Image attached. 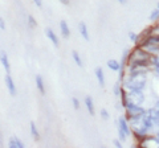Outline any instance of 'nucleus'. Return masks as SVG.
<instances>
[{
    "label": "nucleus",
    "mask_w": 159,
    "mask_h": 148,
    "mask_svg": "<svg viewBox=\"0 0 159 148\" xmlns=\"http://www.w3.org/2000/svg\"><path fill=\"white\" fill-rule=\"evenodd\" d=\"M72 56H73V60H74V62H76V65H78L80 67H82V60H81V57H80V54H78V52H76V50H73V53H72Z\"/></svg>",
    "instance_id": "nucleus-17"
},
{
    "label": "nucleus",
    "mask_w": 159,
    "mask_h": 148,
    "mask_svg": "<svg viewBox=\"0 0 159 148\" xmlns=\"http://www.w3.org/2000/svg\"><path fill=\"white\" fill-rule=\"evenodd\" d=\"M85 106L88 108L89 114H90L92 116L96 115V108H94V103H93V98L92 97H85Z\"/></svg>",
    "instance_id": "nucleus-12"
},
{
    "label": "nucleus",
    "mask_w": 159,
    "mask_h": 148,
    "mask_svg": "<svg viewBox=\"0 0 159 148\" xmlns=\"http://www.w3.org/2000/svg\"><path fill=\"white\" fill-rule=\"evenodd\" d=\"M33 3L36 4L39 8H43V2H41V0H33Z\"/></svg>",
    "instance_id": "nucleus-25"
},
{
    "label": "nucleus",
    "mask_w": 159,
    "mask_h": 148,
    "mask_svg": "<svg viewBox=\"0 0 159 148\" xmlns=\"http://www.w3.org/2000/svg\"><path fill=\"white\" fill-rule=\"evenodd\" d=\"M36 86H37V90L40 91V94L41 95H45V83H44V80H43V77L40 76V74H37L36 76Z\"/></svg>",
    "instance_id": "nucleus-8"
},
{
    "label": "nucleus",
    "mask_w": 159,
    "mask_h": 148,
    "mask_svg": "<svg viewBox=\"0 0 159 148\" xmlns=\"http://www.w3.org/2000/svg\"><path fill=\"white\" fill-rule=\"evenodd\" d=\"M121 90H122V83H117V85L114 86V94L119 97V94H121Z\"/></svg>",
    "instance_id": "nucleus-20"
},
{
    "label": "nucleus",
    "mask_w": 159,
    "mask_h": 148,
    "mask_svg": "<svg viewBox=\"0 0 159 148\" xmlns=\"http://www.w3.org/2000/svg\"><path fill=\"white\" fill-rule=\"evenodd\" d=\"M0 143H2V136H0Z\"/></svg>",
    "instance_id": "nucleus-31"
},
{
    "label": "nucleus",
    "mask_w": 159,
    "mask_h": 148,
    "mask_svg": "<svg viewBox=\"0 0 159 148\" xmlns=\"http://www.w3.org/2000/svg\"><path fill=\"white\" fill-rule=\"evenodd\" d=\"M96 77H97L99 85H101V86H105V76H103V72H102L101 67H97V69H96Z\"/></svg>",
    "instance_id": "nucleus-14"
},
{
    "label": "nucleus",
    "mask_w": 159,
    "mask_h": 148,
    "mask_svg": "<svg viewBox=\"0 0 159 148\" xmlns=\"http://www.w3.org/2000/svg\"><path fill=\"white\" fill-rule=\"evenodd\" d=\"M29 127H31V134L33 136L34 140H40V134H39V130H37V126L34 122H31L29 123Z\"/></svg>",
    "instance_id": "nucleus-15"
},
{
    "label": "nucleus",
    "mask_w": 159,
    "mask_h": 148,
    "mask_svg": "<svg viewBox=\"0 0 159 148\" xmlns=\"http://www.w3.org/2000/svg\"><path fill=\"white\" fill-rule=\"evenodd\" d=\"M60 31H61V34L64 38H68L70 36V29H69V25L65 20H61L60 21Z\"/></svg>",
    "instance_id": "nucleus-9"
},
{
    "label": "nucleus",
    "mask_w": 159,
    "mask_h": 148,
    "mask_svg": "<svg viewBox=\"0 0 159 148\" xmlns=\"http://www.w3.org/2000/svg\"><path fill=\"white\" fill-rule=\"evenodd\" d=\"M158 8H159V4H158Z\"/></svg>",
    "instance_id": "nucleus-32"
},
{
    "label": "nucleus",
    "mask_w": 159,
    "mask_h": 148,
    "mask_svg": "<svg viewBox=\"0 0 159 148\" xmlns=\"http://www.w3.org/2000/svg\"><path fill=\"white\" fill-rule=\"evenodd\" d=\"M0 62H2L3 67L6 69V72H7V73H11V63H9L8 56H7V53L4 52V50L0 52Z\"/></svg>",
    "instance_id": "nucleus-7"
},
{
    "label": "nucleus",
    "mask_w": 159,
    "mask_h": 148,
    "mask_svg": "<svg viewBox=\"0 0 159 148\" xmlns=\"http://www.w3.org/2000/svg\"><path fill=\"white\" fill-rule=\"evenodd\" d=\"M8 147L9 148H24L25 146H24V143L20 140L19 137L12 136L11 139H9V141H8Z\"/></svg>",
    "instance_id": "nucleus-11"
},
{
    "label": "nucleus",
    "mask_w": 159,
    "mask_h": 148,
    "mask_svg": "<svg viewBox=\"0 0 159 148\" xmlns=\"http://www.w3.org/2000/svg\"><path fill=\"white\" fill-rule=\"evenodd\" d=\"M155 136H157V139H158V141H159V131L157 132V135H155Z\"/></svg>",
    "instance_id": "nucleus-30"
},
{
    "label": "nucleus",
    "mask_w": 159,
    "mask_h": 148,
    "mask_svg": "<svg viewBox=\"0 0 159 148\" xmlns=\"http://www.w3.org/2000/svg\"><path fill=\"white\" fill-rule=\"evenodd\" d=\"M60 2H61L64 6H69V4H70V2H69V0H60Z\"/></svg>",
    "instance_id": "nucleus-27"
},
{
    "label": "nucleus",
    "mask_w": 159,
    "mask_h": 148,
    "mask_svg": "<svg viewBox=\"0 0 159 148\" xmlns=\"http://www.w3.org/2000/svg\"><path fill=\"white\" fill-rule=\"evenodd\" d=\"M72 102H73V107H74V110H80V101L77 99L76 97H73V98H72Z\"/></svg>",
    "instance_id": "nucleus-23"
},
{
    "label": "nucleus",
    "mask_w": 159,
    "mask_h": 148,
    "mask_svg": "<svg viewBox=\"0 0 159 148\" xmlns=\"http://www.w3.org/2000/svg\"><path fill=\"white\" fill-rule=\"evenodd\" d=\"M28 24H29V27L31 28H36L37 27V21H36V19H34L32 15H29L28 16Z\"/></svg>",
    "instance_id": "nucleus-19"
},
{
    "label": "nucleus",
    "mask_w": 159,
    "mask_h": 148,
    "mask_svg": "<svg viewBox=\"0 0 159 148\" xmlns=\"http://www.w3.org/2000/svg\"><path fill=\"white\" fill-rule=\"evenodd\" d=\"M155 107H157L158 110H159V101H157V103H155Z\"/></svg>",
    "instance_id": "nucleus-29"
},
{
    "label": "nucleus",
    "mask_w": 159,
    "mask_h": 148,
    "mask_svg": "<svg viewBox=\"0 0 159 148\" xmlns=\"http://www.w3.org/2000/svg\"><path fill=\"white\" fill-rule=\"evenodd\" d=\"M131 134V128L129 126V122L126 119V116H121L118 119V135L119 140L125 141L127 139V136Z\"/></svg>",
    "instance_id": "nucleus-2"
},
{
    "label": "nucleus",
    "mask_w": 159,
    "mask_h": 148,
    "mask_svg": "<svg viewBox=\"0 0 159 148\" xmlns=\"http://www.w3.org/2000/svg\"><path fill=\"white\" fill-rule=\"evenodd\" d=\"M146 85V77L145 74L141 76H127L126 80H123L122 87L125 90H143Z\"/></svg>",
    "instance_id": "nucleus-1"
},
{
    "label": "nucleus",
    "mask_w": 159,
    "mask_h": 148,
    "mask_svg": "<svg viewBox=\"0 0 159 148\" xmlns=\"http://www.w3.org/2000/svg\"><path fill=\"white\" fill-rule=\"evenodd\" d=\"M150 20L151 21H158L159 20V8L154 9V11L150 13Z\"/></svg>",
    "instance_id": "nucleus-18"
},
{
    "label": "nucleus",
    "mask_w": 159,
    "mask_h": 148,
    "mask_svg": "<svg viewBox=\"0 0 159 148\" xmlns=\"http://www.w3.org/2000/svg\"><path fill=\"white\" fill-rule=\"evenodd\" d=\"M101 116H102V119H105V120H107L109 119V112H107V110L106 108H101Z\"/></svg>",
    "instance_id": "nucleus-22"
},
{
    "label": "nucleus",
    "mask_w": 159,
    "mask_h": 148,
    "mask_svg": "<svg viewBox=\"0 0 159 148\" xmlns=\"http://www.w3.org/2000/svg\"><path fill=\"white\" fill-rule=\"evenodd\" d=\"M78 28H80V33H81V36L84 37V40L89 41L90 40V34H89V31H88V25L84 21H81L78 24Z\"/></svg>",
    "instance_id": "nucleus-10"
},
{
    "label": "nucleus",
    "mask_w": 159,
    "mask_h": 148,
    "mask_svg": "<svg viewBox=\"0 0 159 148\" xmlns=\"http://www.w3.org/2000/svg\"><path fill=\"white\" fill-rule=\"evenodd\" d=\"M125 110H126V119H130V118H134V116H141L146 112V110L141 105H135L133 102L127 103Z\"/></svg>",
    "instance_id": "nucleus-3"
},
{
    "label": "nucleus",
    "mask_w": 159,
    "mask_h": 148,
    "mask_svg": "<svg viewBox=\"0 0 159 148\" xmlns=\"http://www.w3.org/2000/svg\"><path fill=\"white\" fill-rule=\"evenodd\" d=\"M129 38H130L133 42H135V44H137V41H138V34H137V33H134V32H129Z\"/></svg>",
    "instance_id": "nucleus-21"
},
{
    "label": "nucleus",
    "mask_w": 159,
    "mask_h": 148,
    "mask_svg": "<svg viewBox=\"0 0 159 148\" xmlns=\"http://www.w3.org/2000/svg\"><path fill=\"white\" fill-rule=\"evenodd\" d=\"M113 144L116 146V147H118V148H121V147H122V143L119 141V140H117V139H116V140H113Z\"/></svg>",
    "instance_id": "nucleus-26"
},
{
    "label": "nucleus",
    "mask_w": 159,
    "mask_h": 148,
    "mask_svg": "<svg viewBox=\"0 0 159 148\" xmlns=\"http://www.w3.org/2000/svg\"><path fill=\"white\" fill-rule=\"evenodd\" d=\"M127 97H129V102H133L135 105H142L145 102V94H143L142 90H129Z\"/></svg>",
    "instance_id": "nucleus-4"
},
{
    "label": "nucleus",
    "mask_w": 159,
    "mask_h": 148,
    "mask_svg": "<svg viewBox=\"0 0 159 148\" xmlns=\"http://www.w3.org/2000/svg\"><path fill=\"white\" fill-rule=\"evenodd\" d=\"M4 82H6V86L8 89L9 94H11L12 97L16 95V93H17L16 85H15V82H13V80H12V77H11V74H9V73L6 74V77H4Z\"/></svg>",
    "instance_id": "nucleus-5"
},
{
    "label": "nucleus",
    "mask_w": 159,
    "mask_h": 148,
    "mask_svg": "<svg viewBox=\"0 0 159 148\" xmlns=\"http://www.w3.org/2000/svg\"><path fill=\"white\" fill-rule=\"evenodd\" d=\"M45 34H47V37L49 38V40L52 41V44L56 48H58L60 46V41H58V37H57V34L53 32V29L52 28H47L45 29Z\"/></svg>",
    "instance_id": "nucleus-6"
},
{
    "label": "nucleus",
    "mask_w": 159,
    "mask_h": 148,
    "mask_svg": "<svg viewBox=\"0 0 159 148\" xmlns=\"http://www.w3.org/2000/svg\"><path fill=\"white\" fill-rule=\"evenodd\" d=\"M0 29H2V31H6V21H4L3 17H0Z\"/></svg>",
    "instance_id": "nucleus-24"
},
{
    "label": "nucleus",
    "mask_w": 159,
    "mask_h": 148,
    "mask_svg": "<svg viewBox=\"0 0 159 148\" xmlns=\"http://www.w3.org/2000/svg\"><path fill=\"white\" fill-rule=\"evenodd\" d=\"M118 3H121V4H123V6H125V4H127V0H117Z\"/></svg>",
    "instance_id": "nucleus-28"
},
{
    "label": "nucleus",
    "mask_w": 159,
    "mask_h": 148,
    "mask_svg": "<svg viewBox=\"0 0 159 148\" xmlns=\"http://www.w3.org/2000/svg\"><path fill=\"white\" fill-rule=\"evenodd\" d=\"M107 67L113 72H119L121 70V63H119L118 61H116V60H109L107 61Z\"/></svg>",
    "instance_id": "nucleus-13"
},
{
    "label": "nucleus",
    "mask_w": 159,
    "mask_h": 148,
    "mask_svg": "<svg viewBox=\"0 0 159 148\" xmlns=\"http://www.w3.org/2000/svg\"><path fill=\"white\" fill-rule=\"evenodd\" d=\"M151 66L157 73H159V56H157V54H152L151 57Z\"/></svg>",
    "instance_id": "nucleus-16"
}]
</instances>
